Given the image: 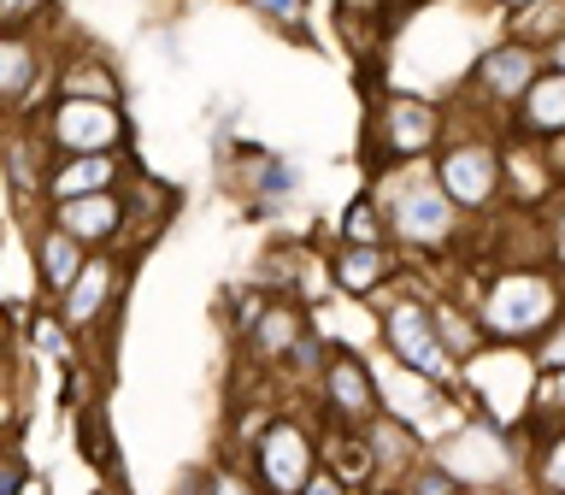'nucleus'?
I'll use <instances>...</instances> for the list:
<instances>
[{"label": "nucleus", "mask_w": 565, "mask_h": 495, "mask_svg": "<svg viewBox=\"0 0 565 495\" xmlns=\"http://www.w3.org/2000/svg\"><path fill=\"white\" fill-rule=\"evenodd\" d=\"M47 141H60L65 154H113L124 141V118L113 113V101H77L65 95L60 113L47 118Z\"/></svg>", "instance_id": "f257e3e1"}, {"label": "nucleus", "mask_w": 565, "mask_h": 495, "mask_svg": "<svg viewBox=\"0 0 565 495\" xmlns=\"http://www.w3.org/2000/svg\"><path fill=\"white\" fill-rule=\"evenodd\" d=\"M383 336H388V348H395V360H406V371H418V378H441L448 371V348H441V336H436V318L424 313V307H388L383 318Z\"/></svg>", "instance_id": "f03ea898"}, {"label": "nucleus", "mask_w": 565, "mask_h": 495, "mask_svg": "<svg viewBox=\"0 0 565 495\" xmlns=\"http://www.w3.org/2000/svg\"><path fill=\"white\" fill-rule=\"evenodd\" d=\"M436 189L448 194L454 207H483V201H494V189H501V159H494L483 141H466V148H454L441 159Z\"/></svg>", "instance_id": "7ed1b4c3"}, {"label": "nucleus", "mask_w": 565, "mask_h": 495, "mask_svg": "<svg viewBox=\"0 0 565 495\" xmlns=\"http://www.w3.org/2000/svg\"><path fill=\"white\" fill-rule=\"evenodd\" d=\"M259 484L265 489H300L312 472V442L295 431V424H271V431L259 436Z\"/></svg>", "instance_id": "20e7f679"}, {"label": "nucleus", "mask_w": 565, "mask_h": 495, "mask_svg": "<svg viewBox=\"0 0 565 495\" xmlns=\"http://www.w3.org/2000/svg\"><path fill=\"white\" fill-rule=\"evenodd\" d=\"M60 230L71 242H113L124 230V201L113 189H88V194H60Z\"/></svg>", "instance_id": "39448f33"}, {"label": "nucleus", "mask_w": 565, "mask_h": 495, "mask_svg": "<svg viewBox=\"0 0 565 495\" xmlns=\"http://www.w3.org/2000/svg\"><path fill=\"white\" fill-rule=\"evenodd\" d=\"M324 396H330L335 413H342V424H365L371 413H377V383H371V371H365L360 354H348V348L330 354V366H324Z\"/></svg>", "instance_id": "423d86ee"}, {"label": "nucleus", "mask_w": 565, "mask_h": 495, "mask_svg": "<svg viewBox=\"0 0 565 495\" xmlns=\"http://www.w3.org/2000/svg\"><path fill=\"white\" fill-rule=\"evenodd\" d=\"M441 118L430 101H413V95H395L383 106V159H406V154H424L436 141Z\"/></svg>", "instance_id": "0eeeda50"}, {"label": "nucleus", "mask_w": 565, "mask_h": 495, "mask_svg": "<svg viewBox=\"0 0 565 495\" xmlns=\"http://www.w3.org/2000/svg\"><path fill=\"white\" fill-rule=\"evenodd\" d=\"M547 318H554V295H536V277H507L489 295V325L507 336H530Z\"/></svg>", "instance_id": "6e6552de"}, {"label": "nucleus", "mask_w": 565, "mask_h": 495, "mask_svg": "<svg viewBox=\"0 0 565 495\" xmlns=\"http://www.w3.org/2000/svg\"><path fill=\"white\" fill-rule=\"evenodd\" d=\"M519 124H524V136H559V124H565V83H559V65H542L536 77L524 83V95H519Z\"/></svg>", "instance_id": "1a4fd4ad"}, {"label": "nucleus", "mask_w": 565, "mask_h": 495, "mask_svg": "<svg viewBox=\"0 0 565 495\" xmlns=\"http://www.w3.org/2000/svg\"><path fill=\"white\" fill-rule=\"evenodd\" d=\"M536 71H542L536 48L507 42V48H494V53H483V60H477V83H483L494 101H519V95H524V83L536 77Z\"/></svg>", "instance_id": "9d476101"}, {"label": "nucleus", "mask_w": 565, "mask_h": 495, "mask_svg": "<svg viewBox=\"0 0 565 495\" xmlns=\"http://www.w3.org/2000/svg\"><path fill=\"white\" fill-rule=\"evenodd\" d=\"M60 295H65V325L71 330L95 325L100 307H106V295H113V260H83L77 277H71Z\"/></svg>", "instance_id": "9b49d317"}, {"label": "nucleus", "mask_w": 565, "mask_h": 495, "mask_svg": "<svg viewBox=\"0 0 565 495\" xmlns=\"http://www.w3.org/2000/svg\"><path fill=\"white\" fill-rule=\"evenodd\" d=\"M395 224H401L413 242H436V236H448V224H454V212H448V194H441V189H430V183L406 189L401 201H395Z\"/></svg>", "instance_id": "f8f14e48"}, {"label": "nucleus", "mask_w": 565, "mask_h": 495, "mask_svg": "<svg viewBox=\"0 0 565 495\" xmlns=\"http://www.w3.org/2000/svg\"><path fill=\"white\" fill-rule=\"evenodd\" d=\"M35 77H42L35 48L18 30H7V35H0V106H18L35 88Z\"/></svg>", "instance_id": "ddd939ff"}, {"label": "nucleus", "mask_w": 565, "mask_h": 495, "mask_svg": "<svg viewBox=\"0 0 565 495\" xmlns=\"http://www.w3.org/2000/svg\"><path fill=\"white\" fill-rule=\"evenodd\" d=\"M383 277H388L383 242H348L342 254H335V283H342L348 295H371Z\"/></svg>", "instance_id": "4468645a"}, {"label": "nucleus", "mask_w": 565, "mask_h": 495, "mask_svg": "<svg viewBox=\"0 0 565 495\" xmlns=\"http://www.w3.org/2000/svg\"><path fill=\"white\" fill-rule=\"evenodd\" d=\"M113 154H71L65 166H47V189L53 194H88V189H113Z\"/></svg>", "instance_id": "2eb2a0df"}, {"label": "nucleus", "mask_w": 565, "mask_h": 495, "mask_svg": "<svg viewBox=\"0 0 565 495\" xmlns=\"http://www.w3.org/2000/svg\"><path fill=\"white\" fill-rule=\"evenodd\" d=\"M77 247H83V242H71L60 224H53L47 236L35 242V260H42V283H47V289H65V283L77 277V265H83Z\"/></svg>", "instance_id": "dca6fc26"}, {"label": "nucleus", "mask_w": 565, "mask_h": 495, "mask_svg": "<svg viewBox=\"0 0 565 495\" xmlns=\"http://www.w3.org/2000/svg\"><path fill=\"white\" fill-rule=\"evenodd\" d=\"M247 330H254L259 354H289V343L300 336V307H259Z\"/></svg>", "instance_id": "f3484780"}, {"label": "nucleus", "mask_w": 565, "mask_h": 495, "mask_svg": "<svg viewBox=\"0 0 565 495\" xmlns=\"http://www.w3.org/2000/svg\"><path fill=\"white\" fill-rule=\"evenodd\" d=\"M519 42L524 48H559V0H530L519 7Z\"/></svg>", "instance_id": "a211bd4d"}, {"label": "nucleus", "mask_w": 565, "mask_h": 495, "mask_svg": "<svg viewBox=\"0 0 565 495\" xmlns=\"http://www.w3.org/2000/svg\"><path fill=\"white\" fill-rule=\"evenodd\" d=\"M65 95H77V101H113V95H118V83L106 77L100 65H77V71L65 77Z\"/></svg>", "instance_id": "6ab92c4d"}, {"label": "nucleus", "mask_w": 565, "mask_h": 495, "mask_svg": "<svg viewBox=\"0 0 565 495\" xmlns=\"http://www.w3.org/2000/svg\"><path fill=\"white\" fill-rule=\"evenodd\" d=\"M342 236H348V242H383L377 207H371V201H353V207H348V219H342Z\"/></svg>", "instance_id": "aec40b11"}, {"label": "nucleus", "mask_w": 565, "mask_h": 495, "mask_svg": "<svg viewBox=\"0 0 565 495\" xmlns=\"http://www.w3.org/2000/svg\"><path fill=\"white\" fill-rule=\"evenodd\" d=\"M42 7H47V0H0V24L18 30V24H30V18L42 12Z\"/></svg>", "instance_id": "412c9836"}, {"label": "nucleus", "mask_w": 565, "mask_h": 495, "mask_svg": "<svg viewBox=\"0 0 565 495\" xmlns=\"http://www.w3.org/2000/svg\"><path fill=\"white\" fill-rule=\"evenodd\" d=\"M259 12H271L277 24H300V18H307V0H254Z\"/></svg>", "instance_id": "4be33fe9"}, {"label": "nucleus", "mask_w": 565, "mask_h": 495, "mask_svg": "<svg viewBox=\"0 0 565 495\" xmlns=\"http://www.w3.org/2000/svg\"><path fill=\"white\" fill-rule=\"evenodd\" d=\"M413 489H448V495H454V489H459V477H454V472H441V466H424V472L413 477Z\"/></svg>", "instance_id": "5701e85b"}, {"label": "nucleus", "mask_w": 565, "mask_h": 495, "mask_svg": "<svg viewBox=\"0 0 565 495\" xmlns=\"http://www.w3.org/2000/svg\"><path fill=\"white\" fill-rule=\"evenodd\" d=\"M35 343L53 348V354H65V325H53V318H35Z\"/></svg>", "instance_id": "b1692460"}, {"label": "nucleus", "mask_w": 565, "mask_h": 495, "mask_svg": "<svg viewBox=\"0 0 565 495\" xmlns=\"http://www.w3.org/2000/svg\"><path fill=\"white\" fill-rule=\"evenodd\" d=\"M507 7H512V12H519V7H530V0H507Z\"/></svg>", "instance_id": "393cba45"}]
</instances>
